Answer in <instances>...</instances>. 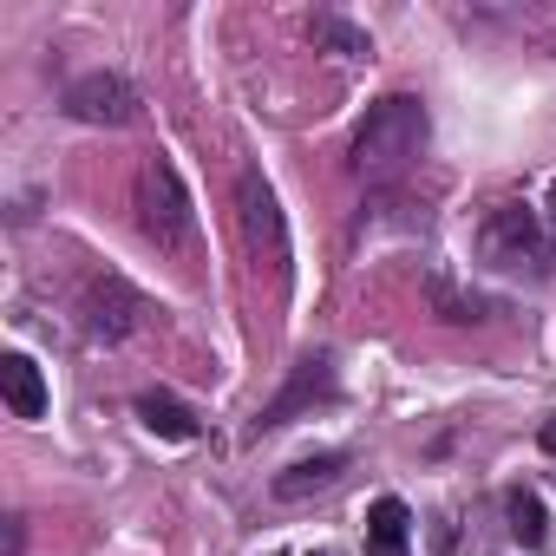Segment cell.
<instances>
[{
  "instance_id": "obj_1",
  "label": "cell",
  "mask_w": 556,
  "mask_h": 556,
  "mask_svg": "<svg viewBox=\"0 0 556 556\" xmlns=\"http://www.w3.org/2000/svg\"><path fill=\"white\" fill-rule=\"evenodd\" d=\"M419 151H426V105L406 99V92L380 99V105L361 118V131H354V170H361L367 184H393Z\"/></svg>"
},
{
  "instance_id": "obj_2",
  "label": "cell",
  "mask_w": 556,
  "mask_h": 556,
  "mask_svg": "<svg viewBox=\"0 0 556 556\" xmlns=\"http://www.w3.org/2000/svg\"><path fill=\"white\" fill-rule=\"evenodd\" d=\"M236 223H242L255 275H268V289L282 295L289 289V223H282V203H275V190H268L262 170L236 177Z\"/></svg>"
},
{
  "instance_id": "obj_3",
  "label": "cell",
  "mask_w": 556,
  "mask_h": 556,
  "mask_svg": "<svg viewBox=\"0 0 556 556\" xmlns=\"http://www.w3.org/2000/svg\"><path fill=\"white\" fill-rule=\"evenodd\" d=\"M131 203H138V229L157 249H190L197 242V210H190V190H184V177H177L170 157H144Z\"/></svg>"
},
{
  "instance_id": "obj_4",
  "label": "cell",
  "mask_w": 556,
  "mask_h": 556,
  "mask_svg": "<svg viewBox=\"0 0 556 556\" xmlns=\"http://www.w3.org/2000/svg\"><path fill=\"white\" fill-rule=\"evenodd\" d=\"M66 112H73L79 125H131V118H138V92H131L118 73H86V79H73Z\"/></svg>"
},
{
  "instance_id": "obj_5",
  "label": "cell",
  "mask_w": 556,
  "mask_h": 556,
  "mask_svg": "<svg viewBox=\"0 0 556 556\" xmlns=\"http://www.w3.org/2000/svg\"><path fill=\"white\" fill-rule=\"evenodd\" d=\"M138 321H144V295L131 282H118V275H92V289H86V328L99 341H125Z\"/></svg>"
},
{
  "instance_id": "obj_6",
  "label": "cell",
  "mask_w": 556,
  "mask_h": 556,
  "mask_svg": "<svg viewBox=\"0 0 556 556\" xmlns=\"http://www.w3.org/2000/svg\"><path fill=\"white\" fill-rule=\"evenodd\" d=\"M484 255L491 262H504V268H523V262H536V216L523 210V203H497L491 216H484Z\"/></svg>"
},
{
  "instance_id": "obj_7",
  "label": "cell",
  "mask_w": 556,
  "mask_h": 556,
  "mask_svg": "<svg viewBox=\"0 0 556 556\" xmlns=\"http://www.w3.org/2000/svg\"><path fill=\"white\" fill-rule=\"evenodd\" d=\"M341 471H348V452H321V458H302V465H289L282 478H275V497H282V504L321 497V491H334V484H341Z\"/></svg>"
},
{
  "instance_id": "obj_8",
  "label": "cell",
  "mask_w": 556,
  "mask_h": 556,
  "mask_svg": "<svg viewBox=\"0 0 556 556\" xmlns=\"http://www.w3.org/2000/svg\"><path fill=\"white\" fill-rule=\"evenodd\" d=\"M406 536H413V510L400 497H374V510H367V556H406Z\"/></svg>"
},
{
  "instance_id": "obj_9",
  "label": "cell",
  "mask_w": 556,
  "mask_h": 556,
  "mask_svg": "<svg viewBox=\"0 0 556 556\" xmlns=\"http://www.w3.org/2000/svg\"><path fill=\"white\" fill-rule=\"evenodd\" d=\"M0 387H8L14 419H40V413H47V380H40V367H34L27 354H8V361H0Z\"/></svg>"
},
{
  "instance_id": "obj_10",
  "label": "cell",
  "mask_w": 556,
  "mask_h": 556,
  "mask_svg": "<svg viewBox=\"0 0 556 556\" xmlns=\"http://www.w3.org/2000/svg\"><path fill=\"white\" fill-rule=\"evenodd\" d=\"M328 387H334V374H328V361H308V367L295 374V387H289L282 400H275V406H268V413L255 419V432H275V426H289V413H302V406H308V400H321Z\"/></svg>"
},
{
  "instance_id": "obj_11",
  "label": "cell",
  "mask_w": 556,
  "mask_h": 556,
  "mask_svg": "<svg viewBox=\"0 0 556 556\" xmlns=\"http://www.w3.org/2000/svg\"><path fill=\"white\" fill-rule=\"evenodd\" d=\"M138 419H144V432H157V439H197V413L190 406H177L170 393H138Z\"/></svg>"
},
{
  "instance_id": "obj_12",
  "label": "cell",
  "mask_w": 556,
  "mask_h": 556,
  "mask_svg": "<svg viewBox=\"0 0 556 556\" xmlns=\"http://www.w3.org/2000/svg\"><path fill=\"white\" fill-rule=\"evenodd\" d=\"M504 517H510V536H517L523 549H543V536H549V517H543L536 491H510V497H504Z\"/></svg>"
},
{
  "instance_id": "obj_13",
  "label": "cell",
  "mask_w": 556,
  "mask_h": 556,
  "mask_svg": "<svg viewBox=\"0 0 556 556\" xmlns=\"http://www.w3.org/2000/svg\"><path fill=\"white\" fill-rule=\"evenodd\" d=\"M315 40H328L334 53H374V47H367V34H361V27H348V21H334V14H315Z\"/></svg>"
},
{
  "instance_id": "obj_14",
  "label": "cell",
  "mask_w": 556,
  "mask_h": 556,
  "mask_svg": "<svg viewBox=\"0 0 556 556\" xmlns=\"http://www.w3.org/2000/svg\"><path fill=\"white\" fill-rule=\"evenodd\" d=\"M536 439H543V452H556V419H543V432H536Z\"/></svg>"
},
{
  "instance_id": "obj_15",
  "label": "cell",
  "mask_w": 556,
  "mask_h": 556,
  "mask_svg": "<svg viewBox=\"0 0 556 556\" xmlns=\"http://www.w3.org/2000/svg\"><path fill=\"white\" fill-rule=\"evenodd\" d=\"M549 242H556V190H549Z\"/></svg>"
},
{
  "instance_id": "obj_16",
  "label": "cell",
  "mask_w": 556,
  "mask_h": 556,
  "mask_svg": "<svg viewBox=\"0 0 556 556\" xmlns=\"http://www.w3.org/2000/svg\"><path fill=\"white\" fill-rule=\"evenodd\" d=\"M315 556H328V549H315Z\"/></svg>"
},
{
  "instance_id": "obj_17",
  "label": "cell",
  "mask_w": 556,
  "mask_h": 556,
  "mask_svg": "<svg viewBox=\"0 0 556 556\" xmlns=\"http://www.w3.org/2000/svg\"><path fill=\"white\" fill-rule=\"evenodd\" d=\"M268 556H275V549H268Z\"/></svg>"
}]
</instances>
